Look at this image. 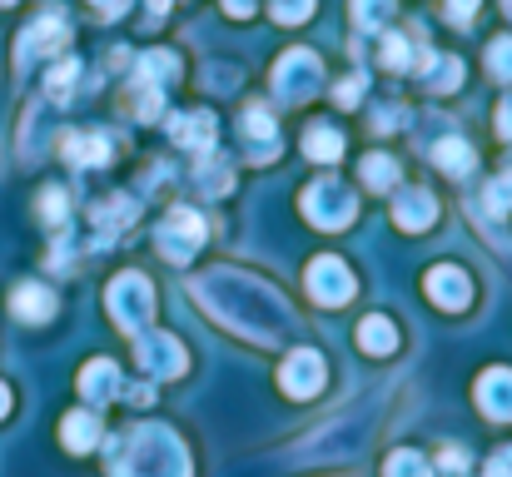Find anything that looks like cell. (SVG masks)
I'll list each match as a JSON object with an SVG mask.
<instances>
[{"label": "cell", "mask_w": 512, "mask_h": 477, "mask_svg": "<svg viewBox=\"0 0 512 477\" xmlns=\"http://www.w3.org/2000/svg\"><path fill=\"white\" fill-rule=\"evenodd\" d=\"M80 393H85V403H110V398H125V383H120V368L110 363V358H90L85 368H80Z\"/></svg>", "instance_id": "14"}, {"label": "cell", "mask_w": 512, "mask_h": 477, "mask_svg": "<svg viewBox=\"0 0 512 477\" xmlns=\"http://www.w3.org/2000/svg\"><path fill=\"white\" fill-rule=\"evenodd\" d=\"M60 443L70 448V453H90V448H100V418L85 408V413H70L65 423H60Z\"/></svg>", "instance_id": "20"}, {"label": "cell", "mask_w": 512, "mask_h": 477, "mask_svg": "<svg viewBox=\"0 0 512 477\" xmlns=\"http://www.w3.org/2000/svg\"><path fill=\"white\" fill-rule=\"evenodd\" d=\"M239 130H244V145H249V159H254V164H264V159L279 155V125L269 120L264 105H249L244 120H239Z\"/></svg>", "instance_id": "12"}, {"label": "cell", "mask_w": 512, "mask_h": 477, "mask_svg": "<svg viewBox=\"0 0 512 477\" xmlns=\"http://www.w3.org/2000/svg\"><path fill=\"white\" fill-rule=\"evenodd\" d=\"M383 477H433V468H428V458H423V453L398 448V453L383 463Z\"/></svg>", "instance_id": "27"}, {"label": "cell", "mask_w": 512, "mask_h": 477, "mask_svg": "<svg viewBox=\"0 0 512 477\" xmlns=\"http://www.w3.org/2000/svg\"><path fill=\"white\" fill-rule=\"evenodd\" d=\"M0 5H15V0H0Z\"/></svg>", "instance_id": "44"}, {"label": "cell", "mask_w": 512, "mask_h": 477, "mask_svg": "<svg viewBox=\"0 0 512 477\" xmlns=\"http://www.w3.org/2000/svg\"><path fill=\"white\" fill-rule=\"evenodd\" d=\"M110 477H194V463L174 428L135 423L110 443Z\"/></svg>", "instance_id": "2"}, {"label": "cell", "mask_w": 512, "mask_h": 477, "mask_svg": "<svg viewBox=\"0 0 512 477\" xmlns=\"http://www.w3.org/2000/svg\"><path fill=\"white\" fill-rule=\"evenodd\" d=\"M174 75H179V60H174L170 50H150V55H140V70H135V80H145V85H170Z\"/></svg>", "instance_id": "23"}, {"label": "cell", "mask_w": 512, "mask_h": 477, "mask_svg": "<svg viewBox=\"0 0 512 477\" xmlns=\"http://www.w3.org/2000/svg\"><path fill=\"white\" fill-rule=\"evenodd\" d=\"M488 477H512V448H503V453L488 463Z\"/></svg>", "instance_id": "38"}, {"label": "cell", "mask_w": 512, "mask_h": 477, "mask_svg": "<svg viewBox=\"0 0 512 477\" xmlns=\"http://www.w3.org/2000/svg\"><path fill=\"white\" fill-rule=\"evenodd\" d=\"M214 115L209 110H194V115H174L170 120V135L174 145H184V150H194V155H209L214 150Z\"/></svg>", "instance_id": "17"}, {"label": "cell", "mask_w": 512, "mask_h": 477, "mask_svg": "<svg viewBox=\"0 0 512 477\" xmlns=\"http://www.w3.org/2000/svg\"><path fill=\"white\" fill-rule=\"evenodd\" d=\"M40 214H45V224H65V189L60 184H50L40 194Z\"/></svg>", "instance_id": "34"}, {"label": "cell", "mask_w": 512, "mask_h": 477, "mask_svg": "<svg viewBox=\"0 0 512 477\" xmlns=\"http://www.w3.org/2000/svg\"><path fill=\"white\" fill-rule=\"evenodd\" d=\"M324 90V65L314 50H284L274 65V100L279 105H304Z\"/></svg>", "instance_id": "3"}, {"label": "cell", "mask_w": 512, "mask_h": 477, "mask_svg": "<svg viewBox=\"0 0 512 477\" xmlns=\"http://www.w3.org/2000/svg\"><path fill=\"white\" fill-rule=\"evenodd\" d=\"M433 219H438V199H433L428 189H398V199H393V224H398V229L418 234V229H428Z\"/></svg>", "instance_id": "16"}, {"label": "cell", "mask_w": 512, "mask_h": 477, "mask_svg": "<svg viewBox=\"0 0 512 477\" xmlns=\"http://www.w3.org/2000/svg\"><path fill=\"white\" fill-rule=\"evenodd\" d=\"M135 358L150 378H179L189 368V353L184 343L170 338V333H135Z\"/></svg>", "instance_id": "7"}, {"label": "cell", "mask_w": 512, "mask_h": 477, "mask_svg": "<svg viewBox=\"0 0 512 477\" xmlns=\"http://www.w3.org/2000/svg\"><path fill=\"white\" fill-rule=\"evenodd\" d=\"M135 214H140V204H135L130 194H110V199L95 209V234H100V244H105V239H120V234L135 224Z\"/></svg>", "instance_id": "18"}, {"label": "cell", "mask_w": 512, "mask_h": 477, "mask_svg": "<svg viewBox=\"0 0 512 477\" xmlns=\"http://www.w3.org/2000/svg\"><path fill=\"white\" fill-rule=\"evenodd\" d=\"M194 299L219 318L224 328H234V333H244L254 343H274L289 328L284 299L269 284H259L249 274H234V269H214V274L194 279Z\"/></svg>", "instance_id": "1"}, {"label": "cell", "mask_w": 512, "mask_h": 477, "mask_svg": "<svg viewBox=\"0 0 512 477\" xmlns=\"http://www.w3.org/2000/svg\"><path fill=\"white\" fill-rule=\"evenodd\" d=\"M95 5H100V15H110V20H115V15H125V5H130V0H95Z\"/></svg>", "instance_id": "41"}, {"label": "cell", "mask_w": 512, "mask_h": 477, "mask_svg": "<svg viewBox=\"0 0 512 477\" xmlns=\"http://www.w3.org/2000/svg\"><path fill=\"white\" fill-rule=\"evenodd\" d=\"M324 353L319 348H294L289 358H284V368H279V388L289 393V398H319L324 393Z\"/></svg>", "instance_id": "8"}, {"label": "cell", "mask_w": 512, "mask_h": 477, "mask_svg": "<svg viewBox=\"0 0 512 477\" xmlns=\"http://www.w3.org/2000/svg\"><path fill=\"white\" fill-rule=\"evenodd\" d=\"M204 219L194 214V209H170L165 219H160V229H155V249L170 259V264H189L199 249H204Z\"/></svg>", "instance_id": "6"}, {"label": "cell", "mask_w": 512, "mask_h": 477, "mask_svg": "<svg viewBox=\"0 0 512 477\" xmlns=\"http://www.w3.org/2000/svg\"><path fill=\"white\" fill-rule=\"evenodd\" d=\"M473 15H478V0H448V20L453 25H468Z\"/></svg>", "instance_id": "37"}, {"label": "cell", "mask_w": 512, "mask_h": 477, "mask_svg": "<svg viewBox=\"0 0 512 477\" xmlns=\"http://www.w3.org/2000/svg\"><path fill=\"white\" fill-rule=\"evenodd\" d=\"M5 413H10V388L0 383V418H5Z\"/></svg>", "instance_id": "42"}, {"label": "cell", "mask_w": 512, "mask_h": 477, "mask_svg": "<svg viewBox=\"0 0 512 477\" xmlns=\"http://www.w3.org/2000/svg\"><path fill=\"white\" fill-rule=\"evenodd\" d=\"M483 204H488V214H508V209H512V169H508V174H498V179L488 184Z\"/></svg>", "instance_id": "30"}, {"label": "cell", "mask_w": 512, "mask_h": 477, "mask_svg": "<svg viewBox=\"0 0 512 477\" xmlns=\"http://www.w3.org/2000/svg\"><path fill=\"white\" fill-rule=\"evenodd\" d=\"M309 10H314V0H269V15L279 25H299V20H309Z\"/></svg>", "instance_id": "32"}, {"label": "cell", "mask_w": 512, "mask_h": 477, "mask_svg": "<svg viewBox=\"0 0 512 477\" xmlns=\"http://www.w3.org/2000/svg\"><path fill=\"white\" fill-rule=\"evenodd\" d=\"M10 314L20 318V323H50L55 318V294L45 284H20L10 294Z\"/></svg>", "instance_id": "19"}, {"label": "cell", "mask_w": 512, "mask_h": 477, "mask_svg": "<svg viewBox=\"0 0 512 477\" xmlns=\"http://www.w3.org/2000/svg\"><path fill=\"white\" fill-rule=\"evenodd\" d=\"M60 150H65V159L75 169H100V164H110V155H115L110 135H100V130H70Z\"/></svg>", "instance_id": "15"}, {"label": "cell", "mask_w": 512, "mask_h": 477, "mask_svg": "<svg viewBox=\"0 0 512 477\" xmlns=\"http://www.w3.org/2000/svg\"><path fill=\"white\" fill-rule=\"evenodd\" d=\"M363 90H368V80H363V70H353V75H343V80H339L334 100L348 110V105H358V100H363Z\"/></svg>", "instance_id": "35"}, {"label": "cell", "mask_w": 512, "mask_h": 477, "mask_svg": "<svg viewBox=\"0 0 512 477\" xmlns=\"http://www.w3.org/2000/svg\"><path fill=\"white\" fill-rule=\"evenodd\" d=\"M358 348H363V353H373V358H383V353H393V348H398V328H393L383 314H368L363 323H358Z\"/></svg>", "instance_id": "21"}, {"label": "cell", "mask_w": 512, "mask_h": 477, "mask_svg": "<svg viewBox=\"0 0 512 477\" xmlns=\"http://www.w3.org/2000/svg\"><path fill=\"white\" fill-rule=\"evenodd\" d=\"M224 10H229L234 20H249V15H254V0H224Z\"/></svg>", "instance_id": "40"}, {"label": "cell", "mask_w": 512, "mask_h": 477, "mask_svg": "<svg viewBox=\"0 0 512 477\" xmlns=\"http://www.w3.org/2000/svg\"><path fill=\"white\" fill-rule=\"evenodd\" d=\"M488 70H493L498 80H512V35H498V40L488 45Z\"/></svg>", "instance_id": "31"}, {"label": "cell", "mask_w": 512, "mask_h": 477, "mask_svg": "<svg viewBox=\"0 0 512 477\" xmlns=\"http://www.w3.org/2000/svg\"><path fill=\"white\" fill-rule=\"evenodd\" d=\"M75 80H80V65H75V60H55V65H50V80H45L50 100H70Z\"/></svg>", "instance_id": "29"}, {"label": "cell", "mask_w": 512, "mask_h": 477, "mask_svg": "<svg viewBox=\"0 0 512 477\" xmlns=\"http://www.w3.org/2000/svg\"><path fill=\"white\" fill-rule=\"evenodd\" d=\"M358 174H363L368 189H393V184H398V164H393L388 155H368L363 164H358Z\"/></svg>", "instance_id": "26"}, {"label": "cell", "mask_w": 512, "mask_h": 477, "mask_svg": "<svg viewBox=\"0 0 512 477\" xmlns=\"http://www.w3.org/2000/svg\"><path fill=\"white\" fill-rule=\"evenodd\" d=\"M304 214L319 229H348L353 214H358V199H353V189L343 179H314L304 189Z\"/></svg>", "instance_id": "5"}, {"label": "cell", "mask_w": 512, "mask_h": 477, "mask_svg": "<svg viewBox=\"0 0 512 477\" xmlns=\"http://www.w3.org/2000/svg\"><path fill=\"white\" fill-rule=\"evenodd\" d=\"M498 135H503V140H512V95L498 105Z\"/></svg>", "instance_id": "39"}, {"label": "cell", "mask_w": 512, "mask_h": 477, "mask_svg": "<svg viewBox=\"0 0 512 477\" xmlns=\"http://www.w3.org/2000/svg\"><path fill=\"white\" fill-rule=\"evenodd\" d=\"M428 299H433L438 309L458 314V309H468V299H473V279H468L458 264H438V269L428 274Z\"/></svg>", "instance_id": "11"}, {"label": "cell", "mask_w": 512, "mask_h": 477, "mask_svg": "<svg viewBox=\"0 0 512 477\" xmlns=\"http://www.w3.org/2000/svg\"><path fill=\"white\" fill-rule=\"evenodd\" d=\"M199 184H204V194H224L234 179H229V169H224V164H214V159H209V164L199 169Z\"/></svg>", "instance_id": "36"}, {"label": "cell", "mask_w": 512, "mask_h": 477, "mask_svg": "<svg viewBox=\"0 0 512 477\" xmlns=\"http://www.w3.org/2000/svg\"><path fill=\"white\" fill-rule=\"evenodd\" d=\"M70 40V25L50 10V15H40V20H30V30H20V40H15V65L25 70V65H35V60H45L50 50H60Z\"/></svg>", "instance_id": "9"}, {"label": "cell", "mask_w": 512, "mask_h": 477, "mask_svg": "<svg viewBox=\"0 0 512 477\" xmlns=\"http://www.w3.org/2000/svg\"><path fill=\"white\" fill-rule=\"evenodd\" d=\"M304 155L319 159V164H334V159L343 155V135L334 125H309V130H304Z\"/></svg>", "instance_id": "22"}, {"label": "cell", "mask_w": 512, "mask_h": 477, "mask_svg": "<svg viewBox=\"0 0 512 477\" xmlns=\"http://www.w3.org/2000/svg\"><path fill=\"white\" fill-rule=\"evenodd\" d=\"M393 15V0H353V25L358 30H383Z\"/></svg>", "instance_id": "28"}, {"label": "cell", "mask_w": 512, "mask_h": 477, "mask_svg": "<svg viewBox=\"0 0 512 477\" xmlns=\"http://www.w3.org/2000/svg\"><path fill=\"white\" fill-rule=\"evenodd\" d=\"M473 393H478V408L493 423H512V368H488Z\"/></svg>", "instance_id": "13"}, {"label": "cell", "mask_w": 512, "mask_h": 477, "mask_svg": "<svg viewBox=\"0 0 512 477\" xmlns=\"http://www.w3.org/2000/svg\"><path fill=\"white\" fill-rule=\"evenodd\" d=\"M309 294H314V304H324V309L348 304V299H353V274H348V264L334 259V254L314 259V264H309Z\"/></svg>", "instance_id": "10"}, {"label": "cell", "mask_w": 512, "mask_h": 477, "mask_svg": "<svg viewBox=\"0 0 512 477\" xmlns=\"http://www.w3.org/2000/svg\"><path fill=\"white\" fill-rule=\"evenodd\" d=\"M433 164L448 169V174H468V169L478 164V155H473L463 140H438V145H433Z\"/></svg>", "instance_id": "24"}, {"label": "cell", "mask_w": 512, "mask_h": 477, "mask_svg": "<svg viewBox=\"0 0 512 477\" xmlns=\"http://www.w3.org/2000/svg\"><path fill=\"white\" fill-rule=\"evenodd\" d=\"M383 65H388V70H408V65H413V45H408L403 35H388V40H383Z\"/></svg>", "instance_id": "33"}, {"label": "cell", "mask_w": 512, "mask_h": 477, "mask_svg": "<svg viewBox=\"0 0 512 477\" xmlns=\"http://www.w3.org/2000/svg\"><path fill=\"white\" fill-rule=\"evenodd\" d=\"M105 304H110V318H115L125 333H145V323L155 318V284H150L145 274L125 269V274L110 284Z\"/></svg>", "instance_id": "4"}, {"label": "cell", "mask_w": 512, "mask_h": 477, "mask_svg": "<svg viewBox=\"0 0 512 477\" xmlns=\"http://www.w3.org/2000/svg\"><path fill=\"white\" fill-rule=\"evenodd\" d=\"M503 10H508V20H512V0H503Z\"/></svg>", "instance_id": "43"}, {"label": "cell", "mask_w": 512, "mask_h": 477, "mask_svg": "<svg viewBox=\"0 0 512 477\" xmlns=\"http://www.w3.org/2000/svg\"><path fill=\"white\" fill-rule=\"evenodd\" d=\"M458 80H463V60H453V55L428 60V90L448 95V90H458Z\"/></svg>", "instance_id": "25"}]
</instances>
